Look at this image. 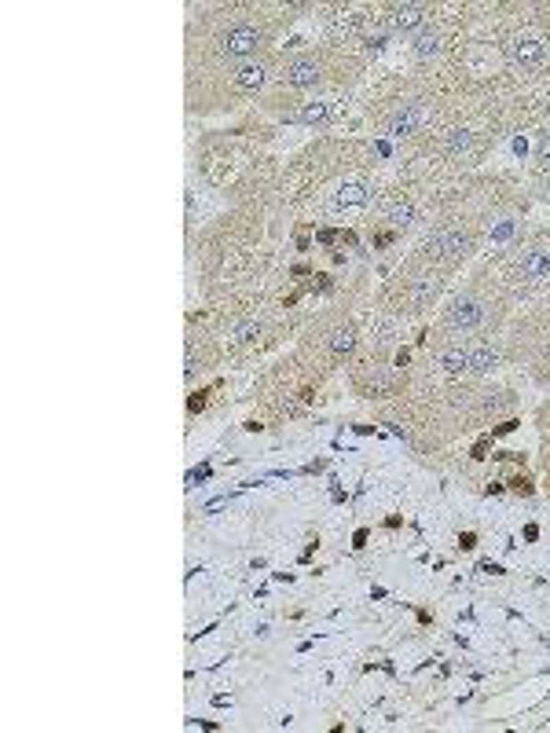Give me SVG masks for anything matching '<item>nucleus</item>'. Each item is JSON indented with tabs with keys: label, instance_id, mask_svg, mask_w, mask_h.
Masks as SVG:
<instances>
[{
	"label": "nucleus",
	"instance_id": "nucleus-1",
	"mask_svg": "<svg viewBox=\"0 0 550 733\" xmlns=\"http://www.w3.org/2000/svg\"><path fill=\"white\" fill-rule=\"evenodd\" d=\"M426 250L433 253V257L455 261V257H462V253L470 250V235H466V231H437V235H429Z\"/></svg>",
	"mask_w": 550,
	"mask_h": 733
},
{
	"label": "nucleus",
	"instance_id": "nucleus-2",
	"mask_svg": "<svg viewBox=\"0 0 550 733\" xmlns=\"http://www.w3.org/2000/svg\"><path fill=\"white\" fill-rule=\"evenodd\" d=\"M261 45V34L253 26H235L231 34L224 37V45H220V51H224L228 59H242V56H250L253 48Z\"/></svg>",
	"mask_w": 550,
	"mask_h": 733
},
{
	"label": "nucleus",
	"instance_id": "nucleus-3",
	"mask_svg": "<svg viewBox=\"0 0 550 733\" xmlns=\"http://www.w3.org/2000/svg\"><path fill=\"white\" fill-rule=\"evenodd\" d=\"M422 121H426V107H418V103H404V110L393 114L389 129H393L396 136H407V132H415Z\"/></svg>",
	"mask_w": 550,
	"mask_h": 733
},
{
	"label": "nucleus",
	"instance_id": "nucleus-4",
	"mask_svg": "<svg viewBox=\"0 0 550 733\" xmlns=\"http://www.w3.org/2000/svg\"><path fill=\"white\" fill-rule=\"evenodd\" d=\"M521 275L528 283H539V279H550V250H532L528 257L521 261Z\"/></svg>",
	"mask_w": 550,
	"mask_h": 733
},
{
	"label": "nucleus",
	"instance_id": "nucleus-5",
	"mask_svg": "<svg viewBox=\"0 0 550 733\" xmlns=\"http://www.w3.org/2000/svg\"><path fill=\"white\" fill-rule=\"evenodd\" d=\"M287 81L294 84V88H309V84L320 81V67H315L312 59H298L287 67Z\"/></svg>",
	"mask_w": 550,
	"mask_h": 733
},
{
	"label": "nucleus",
	"instance_id": "nucleus-6",
	"mask_svg": "<svg viewBox=\"0 0 550 733\" xmlns=\"http://www.w3.org/2000/svg\"><path fill=\"white\" fill-rule=\"evenodd\" d=\"M422 23H426V8L422 4H400V8H393V29H418Z\"/></svg>",
	"mask_w": 550,
	"mask_h": 733
},
{
	"label": "nucleus",
	"instance_id": "nucleus-7",
	"mask_svg": "<svg viewBox=\"0 0 550 733\" xmlns=\"http://www.w3.org/2000/svg\"><path fill=\"white\" fill-rule=\"evenodd\" d=\"M481 308L473 304V301H455L451 308H448V323L451 326H477L481 323Z\"/></svg>",
	"mask_w": 550,
	"mask_h": 733
},
{
	"label": "nucleus",
	"instance_id": "nucleus-8",
	"mask_svg": "<svg viewBox=\"0 0 550 733\" xmlns=\"http://www.w3.org/2000/svg\"><path fill=\"white\" fill-rule=\"evenodd\" d=\"M510 56L521 62V67H528V62L543 59V45H539V37H517L510 45Z\"/></svg>",
	"mask_w": 550,
	"mask_h": 733
},
{
	"label": "nucleus",
	"instance_id": "nucleus-9",
	"mask_svg": "<svg viewBox=\"0 0 550 733\" xmlns=\"http://www.w3.org/2000/svg\"><path fill=\"white\" fill-rule=\"evenodd\" d=\"M264 84V67H257V62H246V67H239L235 73V88H261Z\"/></svg>",
	"mask_w": 550,
	"mask_h": 733
},
{
	"label": "nucleus",
	"instance_id": "nucleus-10",
	"mask_svg": "<svg viewBox=\"0 0 550 733\" xmlns=\"http://www.w3.org/2000/svg\"><path fill=\"white\" fill-rule=\"evenodd\" d=\"M440 367L448 370V374L470 370V348H448V352H440Z\"/></svg>",
	"mask_w": 550,
	"mask_h": 733
},
{
	"label": "nucleus",
	"instance_id": "nucleus-11",
	"mask_svg": "<svg viewBox=\"0 0 550 733\" xmlns=\"http://www.w3.org/2000/svg\"><path fill=\"white\" fill-rule=\"evenodd\" d=\"M495 348H488V345H477V348H470V370L473 374H484V370H492L495 367Z\"/></svg>",
	"mask_w": 550,
	"mask_h": 733
},
{
	"label": "nucleus",
	"instance_id": "nucleus-12",
	"mask_svg": "<svg viewBox=\"0 0 550 733\" xmlns=\"http://www.w3.org/2000/svg\"><path fill=\"white\" fill-rule=\"evenodd\" d=\"M466 147H470V132L466 129H451L448 140H444V151H448V154H462Z\"/></svg>",
	"mask_w": 550,
	"mask_h": 733
},
{
	"label": "nucleus",
	"instance_id": "nucleus-13",
	"mask_svg": "<svg viewBox=\"0 0 550 733\" xmlns=\"http://www.w3.org/2000/svg\"><path fill=\"white\" fill-rule=\"evenodd\" d=\"M356 345V334H352V326H337V331L331 334V348L334 352H348V348Z\"/></svg>",
	"mask_w": 550,
	"mask_h": 733
},
{
	"label": "nucleus",
	"instance_id": "nucleus-14",
	"mask_svg": "<svg viewBox=\"0 0 550 733\" xmlns=\"http://www.w3.org/2000/svg\"><path fill=\"white\" fill-rule=\"evenodd\" d=\"M367 198V187L363 184H345L342 195H337V206H359Z\"/></svg>",
	"mask_w": 550,
	"mask_h": 733
},
{
	"label": "nucleus",
	"instance_id": "nucleus-15",
	"mask_svg": "<svg viewBox=\"0 0 550 733\" xmlns=\"http://www.w3.org/2000/svg\"><path fill=\"white\" fill-rule=\"evenodd\" d=\"M326 118H331V107H326V103H309V107L301 110V121H309V125H320Z\"/></svg>",
	"mask_w": 550,
	"mask_h": 733
},
{
	"label": "nucleus",
	"instance_id": "nucleus-16",
	"mask_svg": "<svg viewBox=\"0 0 550 733\" xmlns=\"http://www.w3.org/2000/svg\"><path fill=\"white\" fill-rule=\"evenodd\" d=\"M433 293H437V283H433V279H418L415 286H411V301H415V304L429 301Z\"/></svg>",
	"mask_w": 550,
	"mask_h": 733
},
{
	"label": "nucleus",
	"instance_id": "nucleus-17",
	"mask_svg": "<svg viewBox=\"0 0 550 733\" xmlns=\"http://www.w3.org/2000/svg\"><path fill=\"white\" fill-rule=\"evenodd\" d=\"M389 220H393L396 228H407L411 220H415V209H411V206H393V209H389Z\"/></svg>",
	"mask_w": 550,
	"mask_h": 733
},
{
	"label": "nucleus",
	"instance_id": "nucleus-18",
	"mask_svg": "<svg viewBox=\"0 0 550 733\" xmlns=\"http://www.w3.org/2000/svg\"><path fill=\"white\" fill-rule=\"evenodd\" d=\"M415 56H418V59H429V56H437V37H433V34L418 37V40H415Z\"/></svg>",
	"mask_w": 550,
	"mask_h": 733
},
{
	"label": "nucleus",
	"instance_id": "nucleus-19",
	"mask_svg": "<svg viewBox=\"0 0 550 733\" xmlns=\"http://www.w3.org/2000/svg\"><path fill=\"white\" fill-rule=\"evenodd\" d=\"M257 331H261V323L257 320H246V323H239L235 331H231V337H239V341H242V337H250V334H257Z\"/></svg>",
	"mask_w": 550,
	"mask_h": 733
},
{
	"label": "nucleus",
	"instance_id": "nucleus-20",
	"mask_svg": "<svg viewBox=\"0 0 550 733\" xmlns=\"http://www.w3.org/2000/svg\"><path fill=\"white\" fill-rule=\"evenodd\" d=\"M367 385H371V392H385V389H389V378H385V374H378V378L367 381Z\"/></svg>",
	"mask_w": 550,
	"mask_h": 733
},
{
	"label": "nucleus",
	"instance_id": "nucleus-21",
	"mask_svg": "<svg viewBox=\"0 0 550 733\" xmlns=\"http://www.w3.org/2000/svg\"><path fill=\"white\" fill-rule=\"evenodd\" d=\"M539 158H543V162H550V136H547L543 143H539Z\"/></svg>",
	"mask_w": 550,
	"mask_h": 733
}]
</instances>
